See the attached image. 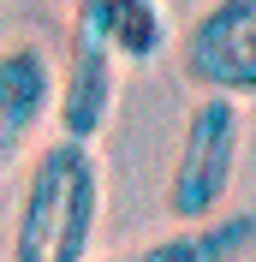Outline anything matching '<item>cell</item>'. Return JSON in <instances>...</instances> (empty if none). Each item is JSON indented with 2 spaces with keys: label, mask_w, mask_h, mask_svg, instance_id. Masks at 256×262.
<instances>
[{
  "label": "cell",
  "mask_w": 256,
  "mask_h": 262,
  "mask_svg": "<svg viewBox=\"0 0 256 262\" xmlns=\"http://www.w3.org/2000/svg\"><path fill=\"white\" fill-rule=\"evenodd\" d=\"M244 161V107L232 96H197L185 114L173 173H167V214L173 227H197L226 214V196Z\"/></svg>",
  "instance_id": "obj_2"
},
{
  "label": "cell",
  "mask_w": 256,
  "mask_h": 262,
  "mask_svg": "<svg viewBox=\"0 0 256 262\" xmlns=\"http://www.w3.org/2000/svg\"><path fill=\"white\" fill-rule=\"evenodd\" d=\"M54 114V66L36 42H12L0 48V179L12 173L42 119Z\"/></svg>",
  "instance_id": "obj_5"
},
{
  "label": "cell",
  "mask_w": 256,
  "mask_h": 262,
  "mask_svg": "<svg viewBox=\"0 0 256 262\" xmlns=\"http://www.w3.org/2000/svg\"><path fill=\"white\" fill-rule=\"evenodd\" d=\"M250 250H256V209H239V214L197 221V227H173L149 245L101 256V262H239Z\"/></svg>",
  "instance_id": "obj_7"
},
{
  "label": "cell",
  "mask_w": 256,
  "mask_h": 262,
  "mask_svg": "<svg viewBox=\"0 0 256 262\" xmlns=\"http://www.w3.org/2000/svg\"><path fill=\"white\" fill-rule=\"evenodd\" d=\"M179 66L203 96H256V0H208L179 42Z\"/></svg>",
  "instance_id": "obj_3"
},
{
  "label": "cell",
  "mask_w": 256,
  "mask_h": 262,
  "mask_svg": "<svg viewBox=\"0 0 256 262\" xmlns=\"http://www.w3.org/2000/svg\"><path fill=\"white\" fill-rule=\"evenodd\" d=\"M119 101V54L96 30L72 24V48L54 72V125L72 143H96Z\"/></svg>",
  "instance_id": "obj_4"
},
{
  "label": "cell",
  "mask_w": 256,
  "mask_h": 262,
  "mask_svg": "<svg viewBox=\"0 0 256 262\" xmlns=\"http://www.w3.org/2000/svg\"><path fill=\"white\" fill-rule=\"evenodd\" d=\"M66 6H72V24L96 30L131 66H149L173 48V24L161 12V0H66Z\"/></svg>",
  "instance_id": "obj_6"
},
{
  "label": "cell",
  "mask_w": 256,
  "mask_h": 262,
  "mask_svg": "<svg viewBox=\"0 0 256 262\" xmlns=\"http://www.w3.org/2000/svg\"><path fill=\"white\" fill-rule=\"evenodd\" d=\"M101 227V155L96 143H54L36 149L24 191L12 209L6 262H90Z\"/></svg>",
  "instance_id": "obj_1"
}]
</instances>
